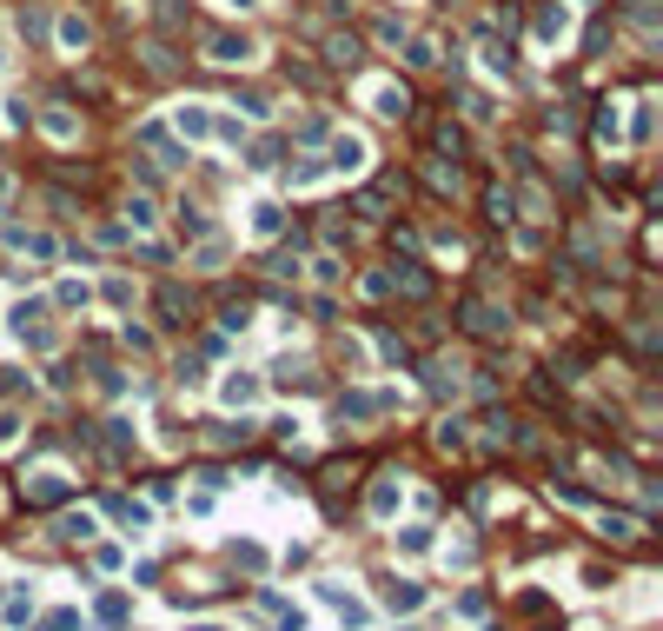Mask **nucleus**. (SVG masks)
<instances>
[{"mask_svg": "<svg viewBox=\"0 0 663 631\" xmlns=\"http://www.w3.org/2000/svg\"><path fill=\"white\" fill-rule=\"evenodd\" d=\"M326 60H332V67H358V60H366L358 34H326Z\"/></svg>", "mask_w": 663, "mask_h": 631, "instance_id": "nucleus-9", "label": "nucleus"}, {"mask_svg": "<svg viewBox=\"0 0 663 631\" xmlns=\"http://www.w3.org/2000/svg\"><path fill=\"white\" fill-rule=\"evenodd\" d=\"M464 113H472V120H491L498 107H491V94H464Z\"/></svg>", "mask_w": 663, "mask_h": 631, "instance_id": "nucleus-28", "label": "nucleus"}, {"mask_svg": "<svg viewBox=\"0 0 663 631\" xmlns=\"http://www.w3.org/2000/svg\"><path fill=\"white\" fill-rule=\"evenodd\" d=\"M366 160H372V146H366V133H332V146H326V173H366Z\"/></svg>", "mask_w": 663, "mask_h": 631, "instance_id": "nucleus-2", "label": "nucleus"}, {"mask_svg": "<svg viewBox=\"0 0 663 631\" xmlns=\"http://www.w3.org/2000/svg\"><path fill=\"white\" fill-rule=\"evenodd\" d=\"M398 286L412 292V300H424V272H418V266H398Z\"/></svg>", "mask_w": 663, "mask_h": 631, "instance_id": "nucleus-27", "label": "nucleus"}, {"mask_svg": "<svg viewBox=\"0 0 663 631\" xmlns=\"http://www.w3.org/2000/svg\"><path fill=\"white\" fill-rule=\"evenodd\" d=\"M106 306H133V286H126V280H106Z\"/></svg>", "mask_w": 663, "mask_h": 631, "instance_id": "nucleus-29", "label": "nucleus"}, {"mask_svg": "<svg viewBox=\"0 0 663 631\" xmlns=\"http://www.w3.org/2000/svg\"><path fill=\"white\" fill-rule=\"evenodd\" d=\"M458 312H464L472 332H504V306H491V300H464Z\"/></svg>", "mask_w": 663, "mask_h": 631, "instance_id": "nucleus-7", "label": "nucleus"}, {"mask_svg": "<svg viewBox=\"0 0 663 631\" xmlns=\"http://www.w3.org/2000/svg\"><path fill=\"white\" fill-rule=\"evenodd\" d=\"M200 631H219V625H200Z\"/></svg>", "mask_w": 663, "mask_h": 631, "instance_id": "nucleus-33", "label": "nucleus"}, {"mask_svg": "<svg viewBox=\"0 0 663 631\" xmlns=\"http://www.w3.org/2000/svg\"><path fill=\"white\" fill-rule=\"evenodd\" d=\"M153 306H160V326H186V292L180 286H160Z\"/></svg>", "mask_w": 663, "mask_h": 631, "instance_id": "nucleus-11", "label": "nucleus"}, {"mask_svg": "<svg viewBox=\"0 0 663 631\" xmlns=\"http://www.w3.org/2000/svg\"><path fill=\"white\" fill-rule=\"evenodd\" d=\"M398 47H405V60H412V67H438V40H432V34H405Z\"/></svg>", "mask_w": 663, "mask_h": 631, "instance_id": "nucleus-10", "label": "nucleus"}, {"mask_svg": "<svg viewBox=\"0 0 663 631\" xmlns=\"http://www.w3.org/2000/svg\"><path fill=\"white\" fill-rule=\"evenodd\" d=\"M54 300H60V306H67V312H80V306H87V300H93V292H87V286H80V280H67V286H60V292H54Z\"/></svg>", "mask_w": 663, "mask_h": 631, "instance_id": "nucleus-24", "label": "nucleus"}, {"mask_svg": "<svg viewBox=\"0 0 663 631\" xmlns=\"http://www.w3.org/2000/svg\"><path fill=\"white\" fill-rule=\"evenodd\" d=\"M60 532H67V538H93V518L87 512H80V518H60Z\"/></svg>", "mask_w": 663, "mask_h": 631, "instance_id": "nucleus-30", "label": "nucleus"}, {"mask_svg": "<svg viewBox=\"0 0 663 631\" xmlns=\"http://www.w3.org/2000/svg\"><path fill=\"white\" fill-rule=\"evenodd\" d=\"M206 60H212V67H246V60H259V40L219 27V34H206Z\"/></svg>", "mask_w": 663, "mask_h": 631, "instance_id": "nucleus-1", "label": "nucleus"}, {"mask_svg": "<svg viewBox=\"0 0 663 631\" xmlns=\"http://www.w3.org/2000/svg\"><path fill=\"white\" fill-rule=\"evenodd\" d=\"M604 532H610V538H637V532H644V525H637L630 512H604Z\"/></svg>", "mask_w": 663, "mask_h": 631, "instance_id": "nucleus-22", "label": "nucleus"}, {"mask_svg": "<svg viewBox=\"0 0 663 631\" xmlns=\"http://www.w3.org/2000/svg\"><path fill=\"white\" fill-rule=\"evenodd\" d=\"M14 332H20V346H34V352H47V346H54V326H47V306H40V300H14Z\"/></svg>", "mask_w": 663, "mask_h": 631, "instance_id": "nucleus-3", "label": "nucleus"}, {"mask_svg": "<svg viewBox=\"0 0 663 631\" xmlns=\"http://www.w3.org/2000/svg\"><path fill=\"white\" fill-rule=\"evenodd\" d=\"M259 399V379H226V406H252Z\"/></svg>", "mask_w": 663, "mask_h": 631, "instance_id": "nucleus-21", "label": "nucleus"}, {"mask_svg": "<svg viewBox=\"0 0 663 631\" xmlns=\"http://www.w3.org/2000/svg\"><path fill=\"white\" fill-rule=\"evenodd\" d=\"M173 126L186 140H212V107L206 100H186V107H173Z\"/></svg>", "mask_w": 663, "mask_h": 631, "instance_id": "nucleus-6", "label": "nucleus"}, {"mask_svg": "<svg viewBox=\"0 0 663 631\" xmlns=\"http://www.w3.org/2000/svg\"><path fill=\"white\" fill-rule=\"evenodd\" d=\"M40 126H47V140H73V133H80V120H73L67 107H60V100H54L47 113H40Z\"/></svg>", "mask_w": 663, "mask_h": 631, "instance_id": "nucleus-12", "label": "nucleus"}, {"mask_svg": "<svg viewBox=\"0 0 663 631\" xmlns=\"http://www.w3.org/2000/svg\"><path fill=\"white\" fill-rule=\"evenodd\" d=\"M0 74H7V47H0Z\"/></svg>", "mask_w": 663, "mask_h": 631, "instance_id": "nucleus-32", "label": "nucleus"}, {"mask_svg": "<svg viewBox=\"0 0 663 631\" xmlns=\"http://www.w3.org/2000/svg\"><path fill=\"white\" fill-rule=\"evenodd\" d=\"M54 40H60V47H67V54H87V47H93V27H87V20H80V14H60Z\"/></svg>", "mask_w": 663, "mask_h": 631, "instance_id": "nucleus-8", "label": "nucleus"}, {"mask_svg": "<svg viewBox=\"0 0 663 631\" xmlns=\"http://www.w3.org/2000/svg\"><path fill=\"white\" fill-rule=\"evenodd\" d=\"M366 100H372V107H378L385 120H405V113H412V94H405V87H392V80H372V87H366Z\"/></svg>", "mask_w": 663, "mask_h": 631, "instance_id": "nucleus-5", "label": "nucleus"}, {"mask_svg": "<svg viewBox=\"0 0 663 631\" xmlns=\"http://www.w3.org/2000/svg\"><path fill=\"white\" fill-rule=\"evenodd\" d=\"M153 220H160V213H153V200H146V193H133V200H126V226H133V233H146Z\"/></svg>", "mask_w": 663, "mask_h": 631, "instance_id": "nucleus-17", "label": "nucleus"}, {"mask_svg": "<svg viewBox=\"0 0 663 631\" xmlns=\"http://www.w3.org/2000/svg\"><path fill=\"white\" fill-rule=\"evenodd\" d=\"M246 166H252V173H266V166H279V140H252V146H246Z\"/></svg>", "mask_w": 663, "mask_h": 631, "instance_id": "nucleus-16", "label": "nucleus"}, {"mask_svg": "<svg viewBox=\"0 0 663 631\" xmlns=\"http://www.w3.org/2000/svg\"><path fill=\"white\" fill-rule=\"evenodd\" d=\"M531 40H538V47H564V40H570V7H564V0H544V7H538Z\"/></svg>", "mask_w": 663, "mask_h": 631, "instance_id": "nucleus-4", "label": "nucleus"}, {"mask_svg": "<svg viewBox=\"0 0 663 631\" xmlns=\"http://www.w3.org/2000/svg\"><path fill=\"white\" fill-rule=\"evenodd\" d=\"M484 206H491V220H511V193H504V186H491Z\"/></svg>", "mask_w": 663, "mask_h": 631, "instance_id": "nucleus-26", "label": "nucleus"}, {"mask_svg": "<svg viewBox=\"0 0 663 631\" xmlns=\"http://www.w3.org/2000/svg\"><path fill=\"white\" fill-rule=\"evenodd\" d=\"M212 133H219L226 146H246V120H232V113H212Z\"/></svg>", "mask_w": 663, "mask_h": 631, "instance_id": "nucleus-20", "label": "nucleus"}, {"mask_svg": "<svg viewBox=\"0 0 663 631\" xmlns=\"http://www.w3.org/2000/svg\"><path fill=\"white\" fill-rule=\"evenodd\" d=\"M286 180L298 186V193H306V186H318V180H326V160H298V166H292Z\"/></svg>", "mask_w": 663, "mask_h": 631, "instance_id": "nucleus-18", "label": "nucleus"}, {"mask_svg": "<svg viewBox=\"0 0 663 631\" xmlns=\"http://www.w3.org/2000/svg\"><path fill=\"white\" fill-rule=\"evenodd\" d=\"M372 512H378V518L398 512V486H392V478H385V486H372Z\"/></svg>", "mask_w": 663, "mask_h": 631, "instance_id": "nucleus-25", "label": "nucleus"}, {"mask_svg": "<svg viewBox=\"0 0 663 631\" xmlns=\"http://www.w3.org/2000/svg\"><path fill=\"white\" fill-rule=\"evenodd\" d=\"M630 140H637V146H650V100H637V113H630Z\"/></svg>", "mask_w": 663, "mask_h": 631, "instance_id": "nucleus-23", "label": "nucleus"}, {"mask_svg": "<svg viewBox=\"0 0 663 631\" xmlns=\"http://www.w3.org/2000/svg\"><path fill=\"white\" fill-rule=\"evenodd\" d=\"M246 213H252V233H259V240H266V233H279V206H272V200H252Z\"/></svg>", "mask_w": 663, "mask_h": 631, "instance_id": "nucleus-15", "label": "nucleus"}, {"mask_svg": "<svg viewBox=\"0 0 663 631\" xmlns=\"http://www.w3.org/2000/svg\"><path fill=\"white\" fill-rule=\"evenodd\" d=\"M192 266H200V272H219V266H226V240H212V233H206L200 252H192Z\"/></svg>", "mask_w": 663, "mask_h": 631, "instance_id": "nucleus-14", "label": "nucleus"}, {"mask_svg": "<svg viewBox=\"0 0 663 631\" xmlns=\"http://www.w3.org/2000/svg\"><path fill=\"white\" fill-rule=\"evenodd\" d=\"M20 439V412H0V446H14Z\"/></svg>", "mask_w": 663, "mask_h": 631, "instance_id": "nucleus-31", "label": "nucleus"}, {"mask_svg": "<svg viewBox=\"0 0 663 631\" xmlns=\"http://www.w3.org/2000/svg\"><path fill=\"white\" fill-rule=\"evenodd\" d=\"M180 233H186V240H206V233H212V220L200 213V206H180Z\"/></svg>", "mask_w": 663, "mask_h": 631, "instance_id": "nucleus-19", "label": "nucleus"}, {"mask_svg": "<svg viewBox=\"0 0 663 631\" xmlns=\"http://www.w3.org/2000/svg\"><path fill=\"white\" fill-rule=\"evenodd\" d=\"M140 60H146V74H153V80H166V74H173V54H166V40H146V47H140Z\"/></svg>", "mask_w": 663, "mask_h": 631, "instance_id": "nucleus-13", "label": "nucleus"}]
</instances>
